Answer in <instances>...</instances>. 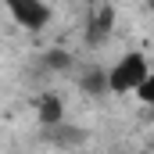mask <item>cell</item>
I'll return each mask as SVG.
<instances>
[{
	"instance_id": "5",
	"label": "cell",
	"mask_w": 154,
	"mask_h": 154,
	"mask_svg": "<svg viewBox=\"0 0 154 154\" xmlns=\"http://www.w3.org/2000/svg\"><path fill=\"white\" fill-rule=\"evenodd\" d=\"M82 90H90V93H104V90H108V72L90 68V72L82 75Z\"/></svg>"
},
{
	"instance_id": "6",
	"label": "cell",
	"mask_w": 154,
	"mask_h": 154,
	"mask_svg": "<svg viewBox=\"0 0 154 154\" xmlns=\"http://www.w3.org/2000/svg\"><path fill=\"white\" fill-rule=\"evenodd\" d=\"M136 97H140L143 104H154V72H147V79L136 86Z\"/></svg>"
},
{
	"instance_id": "2",
	"label": "cell",
	"mask_w": 154,
	"mask_h": 154,
	"mask_svg": "<svg viewBox=\"0 0 154 154\" xmlns=\"http://www.w3.org/2000/svg\"><path fill=\"white\" fill-rule=\"evenodd\" d=\"M4 7H7L11 22H14L18 29H29V32H39V29L50 25V18H54V11H50L47 0H4Z\"/></svg>"
},
{
	"instance_id": "9",
	"label": "cell",
	"mask_w": 154,
	"mask_h": 154,
	"mask_svg": "<svg viewBox=\"0 0 154 154\" xmlns=\"http://www.w3.org/2000/svg\"><path fill=\"white\" fill-rule=\"evenodd\" d=\"M143 4H147V7H154V0H143Z\"/></svg>"
},
{
	"instance_id": "3",
	"label": "cell",
	"mask_w": 154,
	"mask_h": 154,
	"mask_svg": "<svg viewBox=\"0 0 154 154\" xmlns=\"http://www.w3.org/2000/svg\"><path fill=\"white\" fill-rule=\"evenodd\" d=\"M39 122L50 129V125H57V122H65V100L57 97V93H43L39 97Z\"/></svg>"
},
{
	"instance_id": "4",
	"label": "cell",
	"mask_w": 154,
	"mask_h": 154,
	"mask_svg": "<svg viewBox=\"0 0 154 154\" xmlns=\"http://www.w3.org/2000/svg\"><path fill=\"white\" fill-rule=\"evenodd\" d=\"M47 136H50V140H57L61 147H75V143H82V129H72L68 122L50 125V129H47Z\"/></svg>"
},
{
	"instance_id": "7",
	"label": "cell",
	"mask_w": 154,
	"mask_h": 154,
	"mask_svg": "<svg viewBox=\"0 0 154 154\" xmlns=\"http://www.w3.org/2000/svg\"><path fill=\"white\" fill-rule=\"evenodd\" d=\"M47 65L50 68H68V54H61V50L57 54H47Z\"/></svg>"
},
{
	"instance_id": "8",
	"label": "cell",
	"mask_w": 154,
	"mask_h": 154,
	"mask_svg": "<svg viewBox=\"0 0 154 154\" xmlns=\"http://www.w3.org/2000/svg\"><path fill=\"white\" fill-rule=\"evenodd\" d=\"M86 4H108V0H86Z\"/></svg>"
},
{
	"instance_id": "1",
	"label": "cell",
	"mask_w": 154,
	"mask_h": 154,
	"mask_svg": "<svg viewBox=\"0 0 154 154\" xmlns=\"http://www.w3.org/2000/svg\"><path fill=\"white\" fill-rule=\"evenodd\" d=\"M151 72V65H147V57L143 54H122L115 65L108 68V90L111 93H136V86L147 79Z\"/></svg>"
}]
</instances>
